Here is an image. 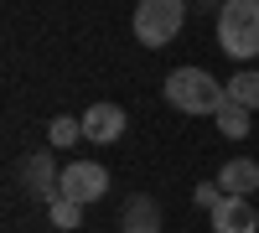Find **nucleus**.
<instances>
[{"label":"nucleus","mask_w":259,"mask_h":233,"mask_svg":"<svg viewBox=\"0 0 259 233\" xmlns=\"http://www.w3.org/2000/svg\"><path fill=\"white\" fill-rule=\"evenodd\" d=\"M119 228L124 233H161V202L156 197H130L124 202V218H119Z\"/></svg>","instance_id":"9"},{"label":"nucleus","mask_w":259,"mask_h":233,"mask_svg":"<svg viewBox=\"0 0 259 233\" xmlns=\"http://www.w3.org/2000/svg\"><path fill=\"white\" fill-rule=\"evenodd\" d=\"M212 119H218V130H223L228 140H244V135H249V109H244V104H233V99H228Z\"/></svg>","instance_id":"10"},{"label":"nucleus","mask_w":259,"mask_h":233,"mask_svg":"<svg viewBox=\"0 0 259 233\" xmlns=\"http://www.w3.org/2000/svg\"><path fill=\"white\" fill-rule=\"evenodd\" d=\"M218 47L233 62L259 57V0H223L218 6Z\"/></svg>","instance_id":"2"},{"label":"nucleus","mask_w":259,"mask_h":233,"mask_svg":"<svg viewBox=\"0 0 259 233\" xmlns=\"http://www.w3.org/2000/svg\"><path fill=\"white\" fill-rule=\"evenodd\" d=\"M47 140H52V145H78V140H83V119L57 114V119L47 124Z\"/></svg>","instance_id":"12"},{"label":"nucleus","mask_w":259,"mask_h":233,"mask_svg":"<svg viewBox=\"0 0 259 233\" xmlns=\"http://www.w3.org/2000/svg\"><path fill=\"white\" fill-rule=\"evenodd\" d=\"M223 88H228V99H233V104H244V109H259V73H239V78H228Z\"/></svg>","instance_id":"11"},{"label":"nucleus","mask_w":259,"mask_h":233,"mask_svg":"<svg viewBox=\"0 0 259 233\" xmlns=\"http://www.w3.org/2000/svg\"><path fill=\"white\" fill-rule=\"evenodd\" d=\"M21 181H26L41 202H52V197L62 192V171H57V161H52L47 151H36V156L21 161Z\"/></svg>","instance_id":"6"},{"label":"nucleus","mask_w":259,"mask_h":233,"mask_svg":"<svg viewBox=\"0 0 259 233\" xmlns=\"http://www.w3.org/2000/svg\"><path fill=\"white\" fill-rule=\"evenodd\" d=\"M78 119H83V140H94V145H114L124 135V109L119 104H89Z\"/></svg>","instance_id":"5"},{"label":"nucleus","mask_w":259,"mask_h":233,"mask_svg":"<svg viewBox=\"0 0 259 233\" xmlns=\"http://www.w3.org/2000/svg\"><path fill=\"white\" fill-rule=\"evenodd\" d=\"M187 26V0H140L135 6V41L140 47H166Z\"/></svg>","instance_id":"3"},{"label":"nucleus","mask_w":259,"mask_h":233,"mask_svg":"<svg viewBox=\"0 0 259 233\" xmlns=\"http://www.w3.org/2000/svg\"><path fill=\"white\" fill-rule=\"evenodd\" d=\"M218 187L228 197H249V192H259V161H223V171H218Z\"/></svg>","instance_id":"8"},{"label":"nucleus","mask_w":259,"mask_h":233,"mask_svg":"<svg viewBox=\"0 0 259 233\" xmlns=\"http://www.w3.org/2000/svg\"><path fill=\"white\" fill-rule=\"evenodd\" d=\"M228 192H223V187L218 181H197V192H192V202H197V207H207V213H212V207H218Z\"/></svg>","instance_id":"14"},{"label":"nucleus","mask_w":259,"mask_h":233,"mask_svg":"<svg viewBox=\"0 0 259 233\" xmlns=\"http://www.w3.org/2000/svg\"><path fill=\"white\" fill-rule=\"evenodd\" d=\"M212 233H259V213L244 197H223L212 207Z\"/></svg>","instance_id":"7"},{"label":"nucleus","mask_w":259,"mask_h":233,"mask_svg":"<svg viewBox=\"0 0 259 233\" xmlns=\"http://www.w3.org/2000/svg\"><path fill=\"white\" fill-rule=\"evenodd\" d=\"M161 94H166V104L171 109H182V114H218L223 104H228V88L212 73H202V68H171L166 73V83H161Z\"/></svg>","instance_id":"1"},{"label":"nucleus","mask_w":259,"mask_h":233,"mask_svg":"<svg viewBox=\"0 0 259 233\" xmlns=\"http://www.w3.org/2000/svg\"><path fill=\"white\" fill-rule=\"evenodd\" d=\"M104 192H109V171H104L99 161H68L62 166V197H73V202H99Z\"/></svg>","instance_id":"4"},{"label":"nucleus","mask_w":259,"mask_h":233,"mask_svg":"<svg viewBox=\"0 0 259 233\" xmlns=\"http://www.w3.org/2000/svg\"><path fill=\"white\" fill-rule=\"evenodd\" d=\"M47 213H52L57 228H78V223H83V202H73V197H62V192H57V197L47 202Z\"/></svg>","instance_id":"13"}]
</instances>
